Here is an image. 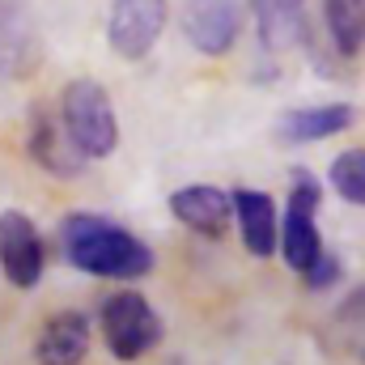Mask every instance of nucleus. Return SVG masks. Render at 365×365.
<instances>
[{
    "mask_svg": "<svg viewBox=\"0 0 365 365\" xmlns=\"http://www.w3.org/2000/svg\"><path fill=\"white\" fill-rule=\"evenodd\" d=\"M170 0H110L106 13V43L119 60H145L158 38L166 34Z\"/></svg>",
    "mask_w": 365,
    "mask_h": 365,
    "instance_id": "39448f33",
    "label": "nucleus"
},
{
    "mask_svg": "<svg viewBox=\"0 0 365 365\" xmlns=\"http://www.w3.org/2000/svg\"><path fill=\"white\" fill-rule=\"evenodd\" d=\"M26 149H30L34 166L47 170V175H56V179H73V175H81V166H86V158L68 145V136L60 132V119H56L47 106H34V110H30Z\"/></svg>",
    "mask_w": 365,
    "mask_h": 365,
    "instance_id": "f8f14e48",
    "label": "nucleus"
},
{
    "mask_svg": "<svg viewBox=\"0 0 365 365\" xmlns=\"http://www.w3.org/2000/svg\"><path fill=\"white\" fill-rule=\"evenodd\" d=\"M60 132L68 136V145L86 158H110L119 145V119L110 106V93L102 90V81L93 77H77L60 93Z\"/></svg>",
    "mask_w": 365,
    "mask_h": 365,
    "instance_id": "f03ea898",
    "label": "nucleus"
},
{
    "mask_svg": "<svg viewBox=\"0 0 365 365\" xmlns=\"http://www.w3.org/2000/svg\"><path fill=\"white\" fill-rule=\"evenodd\" d=\"M340 276H344V268H340V259L331 255V251H323L306 272H302V280H306V289H331V284H340Z\"/></svg>",
    "mask_w": 365,
    "mask_h": 365,
    "instance_id": "a211bd4d",
    "label": "nucleus"
},
{
    "mask_svg": "<svg viewBox=\"0 0 365 365\" xmlns=\"http://www.w3.org/2000/svg\"><path fill=\"white\" fill-rule=\"evenodd\" d=\"M47 268V242L38 234V225L21 212L9 208L0 212V272L13 289H34Z\"/></svg>",
    "mask_w": 365,
    "mask_h": 365,
    "instance_id": "0eeeda50",
    "label": "nucleus"
},
{
    "mask_svg": "<svg viewBox=\"0 0 365 365\" xmlns=\"http://www.w3.org/2000/svg\"><path fill=\"white\" fill-rule=\"evenodd\" d=\"M38 64V34L26 17L21 4L4 0L0 4V73L4 77H26Z\"/></svg>",
    "mask_w": 365,
    "mask_h": 365,
    "instance_id": "4468645a",
    "label": "nucleus"
},
{
    "mask_svg": "<svg viewBox=\"0 0 365 365\" xmlns=\"http://www.w3.org/2000/svg\"><path fill=\"white\" fill-rule=\"evenodd\" d=\"M90 353V319L81 310H60L43 323L34 357L38 365H81Z\"/></svg>",
    "mask_w": 365,
    "mask_h": 365,
    "instance_id": "ddd939ff",
    "label": "nucleus"
},
{
    "mask_svg": "<svg viewBox=\"0 0 365 365\" xmlns=\"http://www.w3.org/2000/svg\"><path fill=\"white\" fill-rule=\"evenodd\" d=\"M170 212L175 221L187 225L200 238H225V230L234 225V208H230V191L212 187V182H191L170 195Z\"/></svg>",
    "mask_w": 365,
    "mask_h": 365,
    "instance_id": "6e6552de",
    "label": "nucleus"
},
{
    "mask_svg": "<svg viewBox=\"0 0 365 365\" xmlns=\"http://www.w3.org/2000/svg\"><path fill=\"white\" fill-rule=\"evenodd\" d=\"M336 327H340L344 344H349L357 357H365V284L344 297V306L336 310Z\"/></svg>",
    "mask_w": 365,
    "mask_h": 365,
    "instance_id": "f3484780",
    "label": "nucleus"
},
{
    "mask_svg": "<svg viewBox=\"0 0 365 365\" xmlns=\"http://www.w3.org/2000/svg\"><path fill=\"white\" fill-rule=\"evenodd\" d=\"M60 251L77 272L102 280H140L153 272V251L132 230L98 217V212H68L60 221Z\"/></svg>",
    "mask_w": 365,
    "mask_h": 365,
    "instance_id": "f257e3e1",
    "label": "nucleus"
},
{
    "mask_svg": "<svg viewBox=\"0 0 365 365\" xmlns=\"http://www.w3.org/2000/svg\"><path fill=\"white\" fill-rule=\"evenodd\" d=\"M323 34L327 43L353 60L357 51L365 47V0H323Z\"/></svg>",
    "mask_w": 365,
    "mask_h": 365,
    "instance_id": "2eb2a0df",
    "label": "nucleus"
},
{
    "mask_svg": "<svg viewBox=\"0 0 365 365\" xmlns=\"http://www.w3.org/2000/svg\"><path fill=\"white\" fill-rule=\"evenodd\" d=\"M98 323H102V340H106L115 361H136V357H145L162 344V314L136 289L106 293L102 310H98Z\"/></svg>",
    "mask_w": 365,
    "mask_h": 365,
    "instance_id": "7ed1b4c3",
    "label": "nucleus"
},
{
    "mask_svg": "<svg viewBox=\"0 0 365 365\" xmlns=\"http://www.w3.org/2000/svg\"><path fill=\"white\" fill-rule=\"evenodd\" d=\"M357 119L353 102H319V106H293L280 115L276 123V136L289 140V145H319V140H331L340 132H349Z\"/></svg>",
    "mask_w": 365,
    "mask_h": 365,
    "instance_id": "9b49d317",
    "label": "nucleus"
},
{
    "mask_svg": "<svg viewBox=\"0 0 365 365\" xmlns=\"http://www.w3.org/2000/svg\"><path fill=\"white\" fill-rule=\"evenodd\" d=\"M247 26V0H182V34L200 56H230Z\"/></svg>",
    "mask_w": 365,
    "mask_h": 365,
    "instance_id": "423d86ee",
    "label": "nucleus"
},
{
    "mask_svg": "<svg viewBox=\"0 0 365 365\" xmlns=\"http://www.w3.org/2000/svg\"><path fill=\"white\" fill-rule=\"evenodd\" d=\"M230 208H234V225L242 234V247L255 255V259H272L276 255V200L268 191H255V187H238L230 191Z\"/></svg>",
    "mask_w": 365,
    "mask_h": 365,
    "instance_id": "9d476101",
    "label": "nucleus"
},
{
    "mask_svg": "<svg viewBox=\"0 0 365 365\" xmlns=\"http://www.w3.org/2000/svg\"><path fill=\"white\" fill-rule=\"evenodd\" d=\"M319 204H323V182L310 170H293V187H289V204L284 217L276 221V251L280 259L302 276L327 247L319 238Z\"/></svg>",
    "mask_w": 365,
    "mask_h": 365,
    "instance_id": "20e7f679",
    "label": "nucleus"
},
{
    "mask_svg": "<svg viewBox=\"0 0 365 365\" xmlns=\"http://www.w3.org/2000/svg\"><path fill=\"white\" fill-rule=\"evenodd\" d=\"M251 21H255V38L268 56L302 47V34L310 26V4L306 0H247Z\"/></svg>",
    "mask_w": 365,
    "mask_h": 365,
    "instance_id": "1a4fd4ad",
    "label": "nucleus"
},
{
    "mask_svg": "<svg viewBox=\"0 0 365 365\" xmlns=\"http://www.w3.org/2000/svg\"><path fill=\"white\" fill-rule=\"evenodd\" d=\"M327 182L336 187L340 200L365 208V149H344V153H336V162H331V170H327Z\"/></svg>",
    "mask_w": 365,
    "mask_h": 365,
    "instance_id": "dca6fc26",
    "label": "nucleus"
}]
</instances>
